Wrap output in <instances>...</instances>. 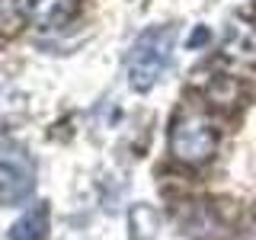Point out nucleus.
Here are the masks:
<instances>
[{
    "mask_svg": "<svg viewBox=\"0 0 256 240\" xmlns=\"http://www.w3.org/2000/svg\"><path fill=\"white\" fill-rule=\"evenodd\" d=\"M16 16H20V10H16V0H0V32H6L16 22Z\"/></svg>",
    "mask_w": 256,
    "mask_h": 240,
    "instance_id": "nucleus-7",
    "label": "nucleus"
},
{
    "mask_svg": "<svg viewBox=\"0 0 256 240\" xmlns=\"http://www.w3.org/2000/svg\"><path fill=\"white\" fill-rule=\"evenodd\" d=\"M29 154L13 141H0V205H20L36 186Z\"/></svg>",
    "mask_w": 256,
    "mask_h": 240,
    "instance_id": "nucleus-3",
    "label": "nucleus"
},
{
    "mask_svg": "<svg viewBox=\"0 0 256 240\" xmlns=\"http://www.w3.org/2000/svg\"><path fill=\"white\" fill-rule=\"evenodd\" d=\"M45 234H48V205L38 202L36 208H29L22 218H16L6 240H45Z\"/></svg>",
    "mask_w": 256,
    "mask_h": 240,
    "instance_id": "nucleus-6",
    "label": "nucleus"
},
{
    "mask_svg": "<svg viewBox=\"0 0 256 240\" xmlns=\"http://www.w3.org/2000/svg\"><path fill=\"white\" fill-rule=\"evenodd\" d=\"M218 150V128L205 109L182 106L170 122V154L186 166H202Z\"/></svg>",
    "mask_w": 256,
    "mask_h": 240,
    "instance_id": "nucleus-2",
    "label": "nucleus"
},
{
    "mask_svg": "<svg viewBox=\"0 0 256 240\" xmlns=\"http://www.w3.org/2000/svg\"><path fill=\"white\" fill-rule=\"evenodd\" d=\"M224 52L237 61L256 64V26H250V22H244V20L230 22L228 38H224Z\"/></svg>",
    "mask_w": 256,
    "mask_h": 240,
    "instance_id": "nucleus-5",
    "label": "nucleus"
},
{
    "mask_svg": "<svg viewBox=\"0 0 256 240\" xmlns=\"http://www.w3.org/2000/svg\"><path fill=\"white\" fill-rule=\"evenodd\" d=\"M173 45H176V29L173 26H150L134 38L128 52L125 70H128V86L134 93H148L160 84L173 61Z\"/></svg>",
    "mask_w": 256,
    "mask_h": 240,
    "instance_id": "nucleus-1",
    "label": "nucleus"
},
{
    "mask_svg": "<svg viewBox=\"0 0 256 240\" xmlns=\"http://www.w3.org/2000/svg\"><path fill=\"white\" fill-rule=\"evenodd\" d=\"M16 10L36 29H61L77 16V0H16Z\"/></svg>",
    "mask_w": 256,
    "mask_h": 240,
    "instance_id": "nucleus-4",
    "label": "nucleus"
}]
</instances>
